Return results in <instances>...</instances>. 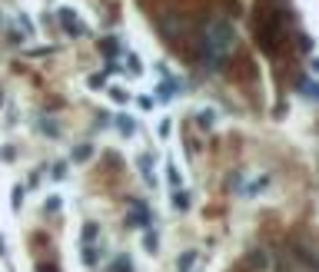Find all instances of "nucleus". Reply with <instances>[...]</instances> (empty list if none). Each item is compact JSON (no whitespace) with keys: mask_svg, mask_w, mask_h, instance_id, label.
I'll return each mask as SVG.
<instances>
[{"mask_svg":"<svg viewBox=\"0 0 319 272\" xmlns=\"http://www.w3.org/2000/svg\"><path fill=\"white\" fill-rule=\"evenodd\" d=\"M206 63L213 66V70H220L223 66V60L233 53V47H236V30H233V24L230 20H209V27H206Z\"/></svg>","mask_w":319,"mask_h":272,"instance_id":"f257e3e1","label":"nucleus"},{"mask_svg":"<svg viewBox=\"0 0 319 272\" xmlns=\"http://www.w3.org/2000/svg\"><path fill=\"white\" fill-rule=\"evenodd\" d=\"M283 30H286V14L283 10H273L266 14V20L259 24V33H256V40L266 53H276L279 50V40H283Z\"/></svg>","mask_w":319,"mask_h":272,"instance_id":"f03ea898","label":"nucleus"},{"mask_svg":"<svg viewBox=\"0 0 319 272\" xmlns=\"http://www.w3.org/2000/svg\"><path fill=\"white\" fill-rule=\"evenodd\" d=\"M127 226H133V229H146V226H150V209H146V202H140V199L130 202Z\"/></svg>","mask_w":319,"mask_h":272,"instance_id":"7ed1b4c3","label":"nucleus"},{"mask_svg":"<svg viewBox=\"0 0 319 272\" xmlns=\"http://www.w3.org/2000/svg\"><path fill=\"white\" fill-rule=\"evenodd\" d=\"M60 24H64V30L70 33V37H83V33H87V24H83L73 10H67V7L60 10Z\"/></svg>","mask_w":319,"mask_h":272,"instance_id":"20e7f679","label":"nucleus"},{"mask_svg":"<svg viewBox=\"0 0 319 272\" xmlns=\"http://www.w3.org/2000/svg\"><path fill=\"white\" fill-rule=\"evenodd\" d=\"M160 30H163V37H167V40H176V37L183 33V20H180V17L163 14V17H160Z\"/></svg>","mask_w":319,"mask_h":272,"instance_id":"39448f33","label":"nucleus"},{"mask_svg":"<svg viewBox=\"0 0 319 272\" xmlns=\"http://www.w3.org/2000/svg\"><path fill=\"white\" fill-rule=\"evenodd\" d=\"M136 166H140V173H143L146 183L156 186V176H153V160H150V156H140V160H136Z\"/></svg>","mask_w":319,"mask_h":272,"instance_id":"423d86ee","label":"nucleus"},{"mask_svg":"<svg viewBox=\"0 0 319 272\" xmlns=\"http://www.w3.org/2000/svg\"><path fill=\"white\" fill-rule=\"evenodd\" d=\"M193 265H196V252H180V259H176V269L180 272H193Z\"/></svg>","mask_w":319,"mask_h":272,"instance_id":"0eeeda50","label":"nucleus"},{"mask_svg":"<svg viewBox=\"0 0 319 272\" xmlns=\"http://www.w3.org/2000/svg\"><path fill=\"white\" fill-rule=\"evenodd\" d=\"M107 272H133V259H130V256H117Z\"/></svg>","mask_w":319,"mask_h":272,"instance_id":"6e6552de","label":"nucleus"},{"mask_svg":"<svg viewBox=\"0 0 319 272\" xmlns=\"http://www.w3.org/2000/svg\"><path fill=\"white\" fill-rule=\"evenodd\" d=\"M90 156H93V146H90V143H80V146H73V163H87Z\"/></svg>","mask_w":319,"mask_h":272,"instance_id":"1a4fd4ad","label":"nucleus"},{"mask_svg":"<svg viewBox=\"0 0 319 272\" xmlns=\"http://www.w3.org/2000/svg\"><path fill=\"white\" fill-rule=\"evenodd\" d=\"M103 252H107V249H103V242H100V246H96V249H83V262H87V265H96V262H100V256H103Z\"/></svg>","mask_w":319,"mask_h":272,"instance_id":"9d476101","label":"nucleus"},{"mask_svg":"<svg viewBox=\"0 0 319 272\" xmlns=\"http://www.w3.org/2000/svg\"><path fill=\"white\" fill-rule=\"evenodd\" d=\"M117 126H120V133H123V136H133L136 133V123L130 120V116H123V113L117 116Z\"/></svg>","mask_w":319,"mask_h":272,"instance_id":"9b49d317","label":"nucleus"},{"mask_svg":"<svg viewBox=\"0 0 319 272\" xmlns=\"http://www.w3.org/2000/svg\"><path fill=\"white\" fill-rule=\"evenodd\" d=\"M196 123H199V126H203V129H209V126H213V123H216V110H209V106H206V110H199Z\"/></svg>","mask_w":319,"mask_h":272,"instance_id":"f8f14e48","label":"nucleus"},{"mask_svg":"<svg viewBox=\"0 0 319 272\" xmlns=\"http://www.w3.org/2000/svg\"><path fill=\"white\" fill-rule=\"evenodd\" d=\"M143 249H146V252H156V249H160V236L153 229L143 232Z\"/></svg>","mask_w":319,"mask_h":272,"instance_id":"ddd939ff","label":"nucleus"},{"mask_svg":"<svg viewBox=\"0 0 319 272\" xmlns=\"http://www.w3.org/2000/svg\"><path fill=\"white\" fill-rule=\"evenodd\" d=\"M96 236H100V226H96V223H87V226H83V246H93Z\"/></svg>","mask_w":319,"mask_h":272,"instance_id":"4468645a","label":"nucleus"},{"mask_svg":"<svg viewBox=\"0 0 319 272\" xmlns=\"http://www.w3.org/2000/svg\"><path fill=\"white\" fill-rule=\"evenodd\" d=\"M173 206L186 213V209H190V192H186V189H176V192H173Z\"/></svg>","mask_w":319,"mask_h":272,"instance_id":"2eb2a0df","label":"nucleus"},{"mask_svg":"<svg viewBox=\"0 0 319 272\" xmlns=\"http://www.w3.org/2000/svg\"><path fill=\"white\" fill-rule=\"evenodd\" d=\"M176 90H180V83H176V80H167V83H163V87H160V100H170V96H176Z\"/></svg>","mask_w":319,"mask_h":272,"instance_id":"dca6fc26","label":"nucleus"},{"mask_svg":"<svg viewBox=\"0 0 319 272\" xmlns=\"http://www.w3.org/2000/svg\"><path fill=\"white\" fill-rule=\"evenodd\" d=\"M266 183H270V176H259V179H253V183L246 186V192H243V196H256L259 189H266Z\"/></svg>","mask_w":319,"mask_h":272,"instance_id":"f3484780","label":"nucleus"},{"mask_svg":"<svg viewBox=\"0 0 319 272\" xmlns=\"http://www.w3.org/2000/svg\"><path fill=\"white\" fill-rule=\"evenodd\" d=\"M266 262H270V259H266L263 249H256L253 256H249V265H253V269H266Z\"/></svg>","mask_w":319,"mask_h":272,"instance_id":"a211bd4d","label":"nucleus"},{"mask_svg":"<svg viewBox=\"0 0 319 272\" xmlns=\"http://www.w3.org/2000/svg\"><path fill=\"white\" fill-rule=\"evenodd\" d=\"M17 27L24 30V37H30V33H33V24H30V17H24V14L17 17Z\"/></svg>","mask_w":319,"mask_h":272,"instance_id":"6ab92c4d","label":"nucleus"},{"mask_svg":"<svg viewBox=\"0 0 319 272\" xmlns=\"http://www.w3.org/2000/svg\"><path fill=\"white\" fill-rule=\"evenodd\" d=\"M107 87V73H93L90 77V90H103Z\"/></svg>","mask_w":319,"mask_h":272,"instance_id":"aec40b11","label":"nucleus"},{"mask_svg":"<svg viewBox=\"0 0 319 272\" xmlns=\"http://www.w3.org/2000/svg\"><path fill=\"white\" fill-rule=\"evenodd\" d=\"M167 179H170V183L176 186V189H180V169H176L173 163H167Z\"/></svg>","mask_w":319,"mask_h":272,"instance_id":"412c9836","label":"nucleus"},{"mask_svg":"<svg viewBox=\"0 0 319 272\" xmlns=\"http://www.w3.org/2000/svg\"><path fill=\"white\" fill-rule=\"evenodd\" d=\"M127 60H130L127 66H130V73H133V77H136V73H143V63H140V56H136V53H130Z\"/></svg>","mask_w":319,"mask_h":272,"instance_id":"4be33fe9","label":"nucleus"},{"mask_svg":"<svg viewBox=\"0 0 319 272\" xmlns=\"http://www.w3.org/2000/svg\"><path fill=\"white\" fill-rule=\"evenodd\" d=\"M299 93H303V96H316V87H312V80H299Z\"/></svg>","mask_w":319,"mask_h":272,"instance_id":"5701e85b","label":"nucleus"},{"mask_svg":"<svg viewBox=\"0 0 319 272\" xmlns=\"http://www.w3.org/2000/svg\"><path fill=\"white\" fill-rule=\"evenodd\" d=\"M40 129H43V133H50V136L60 133V126H57V123H50V120H40Z\"/></svg>","mask_w":319,"mask_h":272,"instance_id":"b1692460","label":"nucleus"},{"mask_svg":"<svg viewBox=\"0 0 319 272\" xmlns=\"http://www.w3.org/2000/svg\"><path fill=\"white\" fill-rule=\"evenodd\" d=\"M20 196H24V186H14V196H10V206L20 209Z\"/></svg>","mask_w":319,"mask_h":272,"instance_id":"393cba45","label":"nucleus"},{"mask_svg":"<svg viewBox=\"0 0 319 272\" xmlns=\"http://www.w3.org/2000/svg\"><path fill=\"white\" fill-rule=\"evenodd\" d=\"M110 96L117 100V103H127V100H130V93H127V90H110Z\"/></svg>","mask_w":319,"mask_h":272,"instance_id":"a878e982","label":"nucleus"},{"mask_svg":"<svg viewBox=\"0 0 319 272\" xmlns=\"http://www.w3.org/2000/svg\"><path fill=\"white\" fill-rule=\"evenodd\" d=\"M67 176V166H64V163H57V166H54V179H64Z\"/></svg>","mask_w":319,"mask_h":272,"instance_id":"bb28decb","label":"nucleus"},{"mask_svg":"<svg viewBox=\"0 0 319 272\" xmlns=\"http://www.w3.org/2000/svg\"><path fill=\"white\" fill-rule=\"evenodd\" d=\"M299 47H303L306 53H309V50H312V40H309V37H299Z\"/></svg>","mask_w":319,"mask_h":272,"instance_id":"cd10ccee","label":"nucleus"},{"mask_svg":"<svg viewBox=\"0 0 319 272\" xmlns=\"http://www.w3.org/2000/svg\"><path fill=\"white\" fill-rule=\"evenodd\" d=\"M40 272H57V269H54V265H40Z\"/></svg>","mask_w":319,"mask_h":272,"instance_id":"c85d7f7f","label":"nucleus"},{"mask_svg":"<svg viewBox=\"0 0 319 272\" xmlns=\"http://www.w3.org/2000/svg\"><path fill=\"white\" fill-rule=\"evenodd\" d=\"M4 252H7V246H4V239H0V256H4Z\"/></svg>","mask_w":319,"mask_h":272,"instance_id":"c756f323","label":"nucleus"},{"mask_svg":"<svg viewBox=\"0 0 319 272\" xmlns=\"http://www.w3.org/2000/svg\"><path fill=\"white\" fill-rule=\"evenodd\" d=\"M0 103H4V96H0Z\"/></svg>","mask_w":319,"mask_h":272,"instance_id":"7c9ffc66","label":"nucleus"}]
</instances>
